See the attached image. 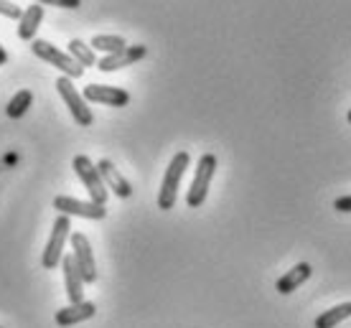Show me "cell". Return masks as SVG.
<instances>
[{
	"label": "cell",
	"mask_w": 351,
	"mask_h": 328,
	"mask_svg": "<svg viewBox=\"0 0 351 328\" xmlns=\"http://www.w3.org/2000/svg\"><path fill=\"white\" fill-rule=\"evenodd\" d=\"M189 163H191V155H189L186 151H178L173 155V160L168 163L166 176H163V184H160V191H158V206L163 209V212H168V209H173L176 206L178 186H181V178H184Z\"/></svg>",
	"instance_id": "cell-1"
},
{
	"label": "cell",
	"mask_w": 351,
	"mask_h": 328,
	"mask_svg": "<svg viewBox=\"0 0 351 328\" xmlns=\"http://www.w3.org/2000/svg\"><path fill=\"white\" fill-rule=\"evenodd\" d=\"M31 51L38 56V59H44V62L53 64L56 69L62 71V77H69V79H80L82 74H84V66L77 64L71 59L69 53L59 51V46L49 44L44 38H34V44H31Z\"/></svg>",
	"instance_id": "cell-2"
},
{
	"label": "cell",
	"mask_w": 351,
	"mask_h": 328,
	"mask_svg": "<svg viewBox=\"0 0 351 328\" xmlns=\"http://www.w3.org/2000/svg\"><path fill=\"white\" fill-rule=\"evenodd\" d=\"M214 171H217V155L214 153H204L202 158H199V166H196V176H193L191 188L186 194V204L191 206V209H199L206 201Z\"/></svg>",
	"instance_id": "cell-3"
},
{
	"label": "cell",
	"mask_w": 351,
	"mask_h": 328,
	"mask_svg": "<svg viewBox=\"0 0 351 328\" xmlns=\"http://www.w3.org/2000/svg\"><path fill=\"white\" fill-rule=\"evenodd\" d=\"M69 237H71L69 216H66V214H59V216H56V222H53L51 237H49V242H46L44 255H41V265H44V270H53V267H59V262L64 260V244H66Z\"/></svg>",
	"instance_id": "cell-4"
},
{
	"label": "cell",
	"mask_w": 351,
	"mask_h": 328,
	"mask_svg": "<svg viewBox=\"0 0 351 328\" xmlns=\"http://www.w3.org/2000/svg\"><path fill=\"white\" fill-rule=\"evenodd\" d=\"M71 166L77 171L80 181L84 184V188L89 191V199H92L95 204H107V186L95 163H92L87 155H77V158L71 160Z\"/></svg>",
	"instance_id": "cell-5"
},
{
	"label": "cell",
	"mask_w": 351,
	"mask_h": 328,
	"mask_svg": "<svg viewBox=\"0 0 351 328\" xmlns=\"http://www.w3.org/2000/svg\"><path fill=\"white\" fill-rule=\"evenodd\" d=\"M56 89H59V97L64 99V105L69 107L71 117H74L82 127H89V125L95 123V115H92V110L87 107V99L74 89V81H71L69 77H59V79H56Z\"/></svg>",
	"instance_id": "cell-6"
},
{
	"label": "cell",
	"mask_w": 351,
	"mask_h": 328,
	"mask_svg": "<svg viewBox=\"0 0 351 328\" xmlns=\"http://www.w3.org/2000/svg\"><path fill=\"white\" fill-rule=\"evenodd\" d=\"M69 240H71V249H74L71 255H74V262L80 267L82 280L84 283H97V262H95V255H92L89 240L82 231H74Z\"/></svg>",
	"instance_id": "cell-7"
},
{
	"label": "cell",
	"mask_w": 351,
	"mask_h": 328,
	"mask_svg": "<svg viewBox=\"0 0 351 328\" xmlns=\"http://www.w3.org/2000/svg\"><path fill=\"white\" fill-rule=\"evenodd\" d=\"M53 209L66 216H82V219H105L107 209L105 204H95V201H77L71 196H56L53 199Z\"/></svg>",
	"instance_id": "cell-8"
},
{
	"label": "cell",
	"mask_w": 351,
	"mask_h": 328,
	"mask_svg": "<svg viewBox=\"0 0 351 328\" xmlns=\"http://www.w3.org/2000/svg\"><path fill=\"white\" fill-rule=\"evenodd\" d=\"M145 53H148V46H143V44L125 46L123 51L102 56V59L97 62V69L99 71H117V69H123V66H130V64L145 59Z\"/></svg>",
	"instance_id": "cell-9"
},
{
	"label": "cell",
	"mask_w": 351,
	"mask_h": 328,
	"mask_svg": "<svg viewBox=\"0 0 351 328\" xmlns=\"http://www.w3.org/2000/svg\"><path fill=\"white\" fill-rule=\"evenodd\" d=\"M82 97L87 102H99V105L107 107H125L130 102V94L120 87H107V84H89L84 87Z\"/></svg>",
	"instance_id": "cell-10"
},
{
	"label": "cell",
	"mask_w": 351,
	"mask_h": 328,
	"mask_svg": "<svg viewBox=\"0 0 351 328\" xmlns=\"http://www.w3.org/2000/svg\"><path fill=\"white\" fill-rule=\"evenodd\" d=\"M97 171H99V176H102V181H105L107 191H112L117 199H130V196H132V186L128 184V178H125L120 171L114 168L112 160L102 158L99 163H97Z\"/></svg>",
	"instance_id": "cell-11"
},
{
	"label": "cell",
	"mask_w": 351,
	"mask_h": 328,
	"mask_svg": "<svg viewBox=\"0 0 351 328\" xmlns=\"http://www.w3.org/2000/svg\"><path fill=\"white\" fill-rule=\"evenodd\" d=\"M97 313V305L89 301H82V303H69L66 308H59L53 320H56V326H77L82 320H89L92 316Z\"/></svg>",
	"instance_id": "cell-12"
},
{
	"label": "cell",
	"mask_w": 351,
	"mask_h": 328,
	"mask_svg": "<svg viewBox=\"0 0 351 328\" xmlns=\"http://www.w3.org/2000/svg\"><path fill=\"white\" fill-rule=\"evenodd\" d=\"M62 267H64V283H66V295H69V303H82L84 301V290H82V273L77 262H74V255H64L62 260Z\"/></svg>",
	"instance_id": "cell-13"
},
{
	"label": "cell",
	"mask_w": 351,
	"mask_h": 328,
	"mask_svg": "<svg viewBox=\"0 0 351 328\" xmlns=\"http://www.w3.org/2000/svg\"><path fill=\"white\" fill-rule=\"evenodd\" d=\"M41 21H44V5H41V3L28 5V8L23 10V16H21V21H18V38H21V41H34L36 31L41 26Z\"/></svg>",
	"instance_id": "cell-14"
},
{
	"label": "cell",
	"mask_w": 351,
	"mask_h": 328,
	"mask_svg": "<svg viewBox=\"0 0 351 328\" xmlns=\"http://www.w3.org/2000/svg\"><path fill=\"white\" fill-rule=\"evenodd\" d=\"M311 273H313V267L308 265V262H298V265L293 267V270H288V273L275 283V290L280 295H290L293 290H298L300 285L306 283L308 277H311Z\"/></svg>",
	"instance_id": "cell-15"
},
{
	"label": "cell",
	"mask_w": 351,
	"mask_h": 328,
	"mask_svg": "<svg viewBox=\"0 0 351 328\" xmlns=\"http://www.w3.org/2000/svg\"><path fill=\"white\" fill-rule=\"evenodd\" d=\"M349 316H351V303H341V305H336V308H331V311L321 313L313 326L316 328H336L341 320L349 318Z\"/></svg>",
	"instance_id": "cell-16"
},
{
	"label": "cell",
	"mask_w": 351,
	"mask_h": 328,
	"mask_svg": "<svg viewBox=\"0 0 351 328\" xmlns=\"http://www.w3.org/2000/svg\"><path fill=\"white\" fill-rule=\"evenodd\" d=\"M31 105H34V92H31V89H21L18 94H13V99H10L8 107H5V112H8L10 120H18V117L26 115Z\"/></svg>",
	"instance_id": "cell-17"
},
{
	"label": "cell",
	"mask_w": 351,
	"mask_h": 328,
	"mask_svg": "<svg viewBox=\"0 0 351 328\" xmlns=\"http://www.w3.org/2000/svg\"><path fill=\"white\" fill-rule=\"evenodd\" d=\"M69 56L77 64H82V66H97L95 49L87 46L84 41H80V38H71L69 41Z\"/></svg>",
	"instance_id": "cell-18"
},
{
	"label": "cell",
	"mask_w": 351,
	"mask_h": 328,
	"mask_svg": "<svg viewBox=\"0 0 351 328\" xmlns=\"http://www.w3.org/2000/svg\"><path fill=\"white\" fill-rule=\"evenodd\" d=\"M92 49L95 51H102L107 56V53H117V51H123L125 46H128V41H125L123 36H95L92 38Z\"/></svg>",
	"instance_id": "cell-19"
},
{
	"label": "cell",
	"mask_w": 351,
	"mask_h": 328,
	"mask_svg": "<svg viewBox=\"0 0 351 328\" xmlns=\"http://www.w3.org/2000/svg\"><path fill=\"white\" fill-rule=\"evenodd\" d=\"M0 16L16 18V21H21V16H23V10L18 8L16 3H10V0H0Z\"/></svg>",
	"instance_id": "cell-20"
},
{
	"label": "cell",
	"mask_w": 351,
	"mask_h": 328,
	"mask_svg": "<svg viewBox=\"0 0 351 328\" xmlns=\"http://www.w3.org/2000/svg\"><path fill=\"white\" fill-rule=\"evenodd\" d=\"M36 3H41V5H56V8H66V10H74L82 5V0H36Z\"/></svg>",
	"instance_id": "cell-21"
},
{
	"label": "cell",
	"mask_w": 351,
	"mask_h": 328,
	"mask_svg": "<svg viewBox=\"0 0 351 328\" xmlns=\"http://www.w3.org/2000/svg\"><path fill=\"white\" fill-rule=\"evenodd\" d=\"M334 209L336 212H341V214H351V196H341V199H336Z\"/></svg>",
	"instance_id": "cell-22"
},
{
	"label": "cell",
	"mask_w": 351,
	"mask_h": 328,
	"mask_svg": "<svg viewBox=\"0 0 351 328\" xmlns=\"http://www.w3.org/2000/svg\"><path fill=\"white\" fill-rule=\"evenodd\" d=\"M5 64H8V53H5V49L0 44V66H5Z\"/></svg>",
	"instance_id": "cell-23"
},
{
	"label": "cell",
	"mask_w": 351,
	"mask_h": 328,
	"mask_svg": "<svg viewBox=\"0 0 351 328\" xmlns=\"http://www.w3.org/2000/svg\"><path fill=\"white\" fill-rule=\"evenodd\" d=\"M346 120H349V123H351V110H349V115H346Z\"/></svg>",
	"instance_id": "cell-24"
}]
</instances>
